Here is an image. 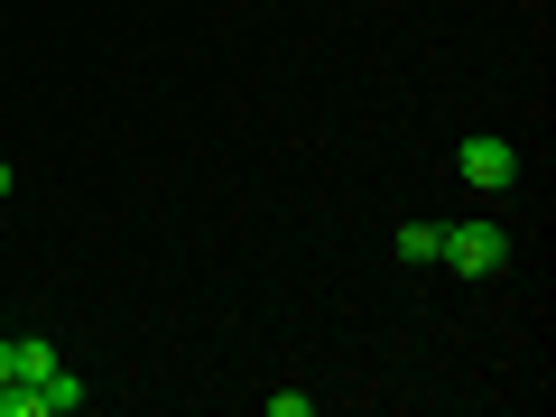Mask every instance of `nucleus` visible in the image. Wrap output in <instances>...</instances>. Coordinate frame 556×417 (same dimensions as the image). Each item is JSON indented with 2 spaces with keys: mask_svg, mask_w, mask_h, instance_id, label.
Wrapping results in <instances>:
<instances>
[{
  "mask_svg": "<svg viewBox=\"0 0 556 417\" xmlns=\"http://www.w3.org/2000/svg\"><path fill=\"white\" fill-rule=\"evenodd\" d=\"M437 241H445V223H399V232H390V251L408 260V269H427V260H437Z\"/></svg>",
  "mask_w": 556,
  "mask_h": 417,
  "instance_id": "obj_3",
  "label": "nucleus"
},
{
  "mask_svg": "<svg viewBox=\"0 0 556 417\" xmlns=\"http://www.w3.org/2000/svg\"><path fill=\"white\" fill-rule=\"evenodd\" d=\"M464 186H492V195H501V186H510L519 177V149H510V139H501V130H473V139H464Z\"/></svg>",
  "mask_w": 556,
  "mask_h": 417,
  "instance_id": "obj_2",
  "label": "nucleus"
},
{
  "mask_svg": "<svg viewBox=\"0 0 556 417\" xmlns=\"http://www.w3.org/2000/svg\"><path fill=\"white\" fill-rule=\"evenodd\" d=\"M10 380H20V343L0 334V390H10Z\"/></svg>",
  "mask_w": 556,
  "mask_h": 417,
  "instance_id": "obj_6",
  "label": "nucleus"
},
{
  "mask_svg": "<svg viewBox=\"0 0 556 417\" xmlns=\"http://www.w3.org/2000/svg\"><path fill=\"white\" fill-rule=\"evenodd\" d=\"M10 186H20V177H10V159H0V204H10Z\"/></svg>",
  "mask_w": 556,
  "mask_h": 417,
  "instance_id": "obj_7",
  "label": "nucleus"
},
{
  "mask_svg": "<svg viewBox=\"0 0 556 417\" xmlns=\"http://www.w3.org/2000/svg\"><path fill=\"white\" fill-rule=\"evenodd\" d=\"M84 399H93V390H84V380L65 371V362H56V371L38 380V408H47V417H65V408H84Z\"/></svg>",
  "mask_w": 556,
  "mask_h": 417,
  "instance_id": "obj_4",
  "label": "nucleus"
},
{
  "mask_svg": "<svg viewBox=\"0 0 556 417\" xmlns=\"http://www.w3.org/2000/svg\"><path fill=\"white\" fill-rule=\"evenodd\" d=\"M437 260L455 278H492V269H510V232H501V223H445Z\"/></svg>",
  "mask_w": 556,
  "mask_h": 417,
  "instance_id": "obj_1",
  "label": "nucleus"
},
{
  "mask_svg": "<svg viewBox=\"0 0 556 417\" xmlns=\"http://www.w3.org/2000/svg\"><path fill=\"white\" fill-rule=\"evenodd\" d=\"M56 371V343H38V334H20V380H47Z\"/></svg>",
  "mask_w": 556,
  "mask_h": 417,
  "instance_id": "obj_5",
  "label": "nucleus"
}]
</instances>
